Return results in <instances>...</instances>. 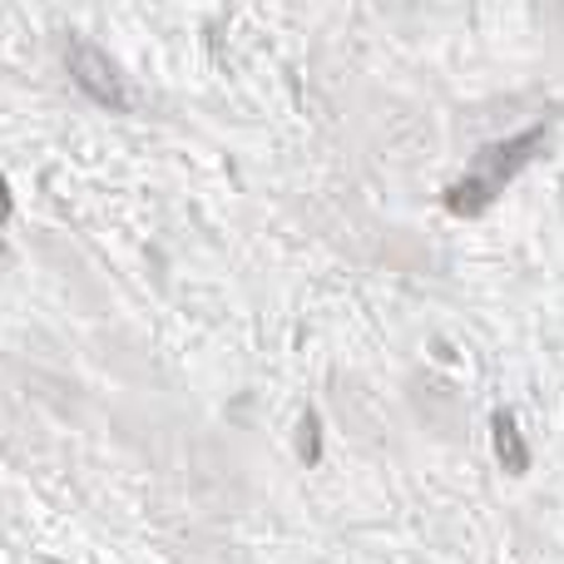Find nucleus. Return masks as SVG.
I'll return each mask as SVG.
<instances>
[{"label":"nucleus","instance_id":"nucleus-1","mask_svg":"<svg viewBox=\"0 0 564 564\" xmlns=\"http://www.w3.org/2000/svg\"><path fill=\"white\" fill-rule=\"evenodd\" d=\"M540 144H545V124L520 129L516 139H500V144H486L476 159H470L466 174H460V184L446 188V208L460 218L486 214V208L510 188V178L540 154Z\"/></svg>","mask_w":564,"mask_h":564},{"label":"nucleus","instance_id":"nucleus-2","mask_svg":"<svg viewBox=\"0 0 564 564\" xmlns=\"http://www.w3.org/2000/svg\"><path fill=\"white\" fill-rule=\"evenodd\" d=\"M65 65H69V79H75V85L85 89L95 105L119 109V115H124V109H134V89H129L124 69H119L115 59L95 45V40L69 35L65 40Z\"/></svg>","mask_w":564,"mask_h":564},{"label":"nucleus","instance_id":"nucleus-3","mask_svg":"<svg viewBox=\"0 0 564 564\" xmlns=\"http://www.w3.org/2000/svg\"><path fill=\"white\" fill-rule=\"evenodd\" d=\"M490 441H496V456H500V466L506 470H525L530 466V446H525V436H520V426H516V411H496L490 416Z\"/></svg>","mask_w":564,"mask_h":564},{"label":"nucleus","instance_id":"nucleus-4","mask_svg":"<svg viewBox=\"0 0 564 564\" xmlns=\"http://www.w3.org/2000/svg\"><path fill=\"white\" fill-rule=\"evenodd\" d=\"M302 460H317V411H307L302 421Z\"/></svg>","mask_w":564,"mask_h":564},{"label":"nucleus","instance_id":"nucleus-5","mask_svg":"<svg viewBox=\"0 0 564 564\" xmlns=\"http://www.w3.org/2000/svg\"><path fill=\"white\" fill-rule=\"evenodd\" d=\"M10 218V188H6V178H0V224Z\"/></svg>","mask_w":564,"mask_h":564}]
</instances>
